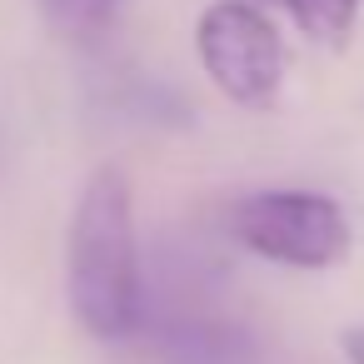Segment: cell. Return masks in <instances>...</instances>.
Returning <instances> with one entry per match:
<instances>
[{"label":"cell","mask_w":364,"mask_h":364,"mask_svg":"<svg viewBox=\"0 0 364 364\" xmlns=\"http://www.w3.org/2000/svg\"><path fill=\"white\" fill-rule=\"evenodd\" d=\"M339 349L349 364H364V324H344L339 329Z\"/></svg>","instance_id":"6"},{"label":"cell","mask_w":364,"mask_h":364,"mask_svg":"<svg viewBox=\"0 0 364 364\" xmlns=\"http://www.w3.org/2000/svg\"><path fill=\"white\" fill-rule=\"evenodd\" d=\"M274 6L289 11L294 26L329 50H344L359 26V0H274Z\"/></svg>","instance_id":"5"},{"label":"cell","mask_w":364,"mask_h":364,"mask_svg":"<svg viewBox=\"0 0 364 364\" xmlns=\"http://www.w3.org/2000/svg\"><path fill=\"white\" fill-rule=\"evenodd\" d=\"M130 0H41V11L50 21V31H60L75 46H95L115 31V21L125 16Z\"/></svg>","instance_id":"4"},{"label":"cell","mask_w":364,"mask_h":364,"mask_svg":"<svg viewBox=\"0 0 364 364\" xmlns=\"http://www.w3.org/2000/svg\"><path fill=\"white\" fill-rule=\"evenodd\" d=\"M65 294L75 324L100 344H125L145 319V274L135 240V190L120 165L90 170L65 230Z\"/></svg>","instance_id":"1"},{"label":"cell","mask_w":364,"mask_h":364,"mask_svg":"<svg viewBox=\"0 0 364 364\" xmlns=\"http://www.w3.org/2000/svg\"><path fill=\"white\" fill-rule=\"evenodd\" d=\"M230 235L284 269H339L354 255L344 205L319 190H255L230 205Z\"/></svg>","instance_id":"2"},{"label":"cell","mask_w":364,"mask_h":364,"mask_svg":"<svg viewBox=\"0 0 364 364\" xmlns=\"http://www.w3.org/2000/svg\"><path fill=\"white\" fill-rule=\"evenodd\" d=\"M195 55L210 85L240 110H274L284 95V36L259 0H210L195 21Z\"/></svg>","instance_id":"3"}]
</instances>
